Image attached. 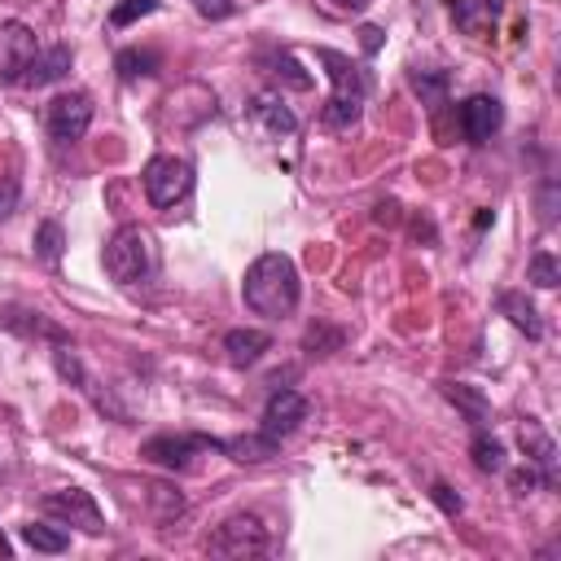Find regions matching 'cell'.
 I'll return each instance as SVG.
<instances>
[{
  "label": "cell",
  "instance_id": "1",
  "mask_svg": "<svg viewBox=\"0 0 561 561\" xmlns=\"http://www.w3.org/2000/svg\"><path fill=\"white\" fill-rule=\"evenodd\" d=\"M241 298L254 316L263 320H285L294 307H298V267L289 254H259L250 267H245V280H241Z\"/></svg>",
  "mask_w": 561,
  "mask_h": 561
},
{
  "label": "cell",
  "instance_id": "2",
  "mask_svg": "<svg viewBox=\"0 0 561 561\" xmlns=\"http://www.w3.org/2000/svg\"><path fill=\"white\" fill-rule=\"evenodd\" d=\"M316 61L324 66V75H329V83H333L320 123H324L329 131H346V127L359 118L364 96H368V88H373V83H368V70H364L359 61H351L346 53H333V48H320Z\"/></svg>",
  "mask_w": 561,
  "mask_h": 561
},
{
  "label": "cell",
  "instance_id": "3",
  "mask_svg": "<svg viewBox=\"0 0 561 561\" xmlns=\"http://www.w3.org/2000/svg\"><path fill=\"white\" fill-rule=\"evenodd\" d=\"M105 272L114 285L131 289V285H145L158 267V250H153V232L140 228V224H123L110 241H105Z\"/></svg>",
  "mask_w": 561,
  "mask_h": 561
},
{
  "label": "cell",
  "instance_id": "4",
  "mask_svg": "<svg viewBox=\"0 0 561 561\" xmlns=\"http://www.w3.org/2000/svg\"><path fill=\"white\" fill-rule=\"evenodd\" d=\"M140 180H145V197L153 206H175L193 188V167L184 158H175V153H158V158L145 162Z\"/></svg>",
  "mask_w": 561,
  "mask_h": 561
},
{
  "label": "cell",
  "instance_id": "5",
  "mask_svg": "<svg viewBox=\"0 0 561 561\" xmlns=\"http://www.w3.org/2000/svg\"><path fill=\"white\" fill-rule=\"evenodd\" d=\"M206 552L210 557H259L267 552V526L250 513H237L215 526V535L206 539Z\"/></svg>",
  "mask_w": 561,
  "mask_h": 561
},
{
  "label": "cell",
  "instance_id": "6",
  "mask_svg": "<svg viewBox=\"0 0 561 561\" xmlns=\"http://www.w3.org/2000/svg\"><path fill=\"white\" fill-rule=\"evenodd\" d=\"M202 451H219V438L210 434H153L140 443V460L162 465V469H188L193 456Z\"/></svg>",
  "mask_w": 561,
  "mask_h": 561
},
{
  "label": "cell",
  "instance_id": "7",
  "mask_svg": "<svg viewBox=\"0 0 561 561\" xmlns=\"http://www.w3.org/2000/svg\"><path fill=\"white\" fill-rule=\"evenodd\" d=\"M44 123H48V136L57 145L83 140V131L92 127V96L88 92H57L44 110Z\"/></svg>",
  "mask_w": 561,
  "mask_h": 561
},
{
  "label": "cell",
  "instance_id": "8",
  "mask_svg": "<svg viewBox=\"0 0 561 561\" xmlns=\"http://www.w3.org/2000/svg\"><path fill=\"white\" fill-rule=\"evenodd\" d=\"M39 508L48 513V517H57L61 526H79V530H88V535H101V508H96V500L83 491V486H66V491H48L44 500H39Z\"/></svg>",
  "mask_w": 561,
  "mask_h": 561
},
{
  "label": "cell",
  "instance_id": "9",
  "mask_svg": "<svg viewBox=\"0 0 561 561\" xmlns=\"http://www.w3.org/2000/svg\"><path fill=\"white\" fill-rule=\"evenodd\" d=\"M35 53H39L35 31L26 22H4L0 26V83H22Z\"/></svg>",
  "mask_w": 561,
  "mask_h": 561
},
{
  "label": "cell",
  "instance_id": "10",
  "mask_svg": "<svg viewBox=\"0 0 561 561\" xmlns=\"http://www.w3.org/2000/svg\"><path fill=\"white\" fill-rule=\"evenodd\" d=\"M500 123H504V105H500V96H491V92H473V96L460 101V136H465L469 145H486V140L500 131Z\"/></svg>",
  "mask_w": 561,
  "mask_h": 561
},
{
  "label": "cell",
  "instance_id": "11",
  "mask_svg": "<svg viewBox=\"0 0 561 561\" xmlns=\"http://www.w3.org/2000/svg\"><path fill=\"white\" fill-rule=\"evenodd\" d=\"M307 421V399L298 394V390H285V386H276L272 394H267V403H263V434H272V438H289L298 425Z\"/></svg>",
  "mask_w": 561,
  "mask_h": 561
},
{
  "label": "cell",
  "instance_id": "12",
  "mask_svg": "<svg viewBox=\"0 0 561 561\" xmlns=\"http://www.w3.org/2000/svg\"><path fill=\"white\" fill-rule=\"evenodd\" d=\"M53 368H57V377H61V381H70L79 394H88V399H92L101 412H114V416H123V412H118V408H114V403H110V399L96 390V381L88 377V368H83V359L70 351V342H57V351H53Z\"/></svg>",
  "mask_w": 561,
  "mask_h": 561
},
{
  "label": "cell",
  "instance_id": "13",
  "mask_svg": "<svg viewBox=\"0 0 561 561\" xmlns=\"http://www.w3.org/2000/svg\"><path fill=\"white\" fill-rule=\"evenodd\" d=\"M517 438H522L526 460H530L548 482H557V443H552V434H548L535 416H526V421H522V430H517Z\"/></svg>",
  "mask_w": 561,
  "mask_h": 561
},
{
  "label": "cell",
  "instance_id": "14",
  "mask_svg": "<svg viewBox=\"0 0 561 561\" xmlns=\"http://www.w3.org/2000/svg\"><path fill=\"white\" fill-rule=\"evenodd\" d=\"M447 9H451L456 26H460L465 35L482 39V35H486V31L500 22V13H504V0H447Z\"/></svg>",
  "mask_w": 561,
  "mask_h": 561
},
{
  "label": "cell",
  "instance_id": "15",
  "mask_svg": "<svg viewBox=\"0 0 561 561\" xmlns=\"http://www.w3.org/2000/svg\"><path fill=\"white\" fill-rule=\"evenodd\" d=\"M250 118H254L267 136H294V131H298L294 110H289L276 92H259V96H250Z\"/></svg>",
  "mask_w": 561,
  "mask_h": 561
},
{
  "label": "cell",
  "instance_id": "16",
  "mask_svg": "<svg viewBox=\"0 0 561 561\" xmlns=\"http://www.w3.org/2000/svg\"><path fill=\"white\" fill-rule=\"evenodd\" d=\"M219 451H224L228 460H237V465H263V460H272V456L280 451V438H272V434L254 430V434L219 438Z\"/></svg>",
  "mask_w": 561,
  "mask_h": 561
},
{
  "label": "cell",
  "instance_id": "17",
  "mask_svg": "<svg viewBox=\"0 0 561 561\" xmlns=\"http://www.w3.org/2000/svg\"><path fill=\"white\" fill-rule=\"evenodd\" d=\"M224 351H228V364L232 368H254L267 351H272V337L263 329H232L224 337Z\"/></svg>",
  "mask_w": 561,
  "mask_h": 561
},
{
  "label": "cell",
  "instance_id": "18",
  "mask_svg": "<svg viewBox=\"0 0 561 561\" xmlns=\"http://www.w3.org/2000/svg\"><path fill=\"white\" fill-rule=\"evenodd\" d=\"M70 61H75V53H70L66 44L39 48V53H35V61H31V70L22 75V83H26V88H48V83H57V79L70 70Z\"/></svg>",
  "mask_w": 561,
  "mask_h": 561
},
{
  "label": "cell",
  "instance_id": "19",
  "mask_svg": "<svg viewBox=\"0 0 561 561\" xmlns=\"http://www.w3.org/2000/svg\"><path fill=\"white\" fill-rule=\"evenodd\" d=\"M500 311H504L526 337H543V320H539V311H535V302H530L526 294L504 289V294H500Z\"/></svg>",
  "mask_w": 561,
  "mask_h": 561
},
{
  "label": "cell",
  "instance_id": "20",
  "mask_svg": "<svg viewBox=\"0 0 561 561\" xmlns=\"http://www.w3.org/2000/svg\"><path fill=\"white\" fill-rule=\"evenodd\" d=\"M13 333H22V337H48V342H70L66 337V329L61 324H53V320H44L39 311H4L0 316Z\"/></svg>",
  "mask_w": 561,
  "mask_h": 561
},
{
  "label": "cell",
  "instance_id": "21",
  "mask_svg": "<svg viewBox=\"0 0 561 561\" xmlns=\"http://www.w3.org/2000/svg\"><path fill=\"white\" fill-rule=\"evenodd\" d=\"M408 83H412V92L421 96V105H425L430 114H434L438 105H447V88H451L447 70H412Z\"/></svg>",
  "mask_w": 561,
  "mask_h": 561
},
{
  "label": "cell",
  "instance_id": "22",
  "mask_svg": "<svg viewBox=\"0 0 561 561\" xmlns=\"http://www.w3.org/2000/svg\"><path fill=\"white\" fill-rule=\"evenodd\" d=\"M443 394L465 412V421L469 425H482L486 421V412H491V403H486V394L478 390V386H465V381H443Z\"/></svg>",
  "mask_w": 561,
  "mask_h": 561
},
{
  "label": "cell",
  "instance_id": "23",
  "mask_svg": "<svg viewBox=\"0 0 561 561\" xmlns=\"http://www.w3.org/2000/svg\"><path fill=\"white\" fill-rule=\"evenodd\" d=\"M18 535H22V543L35 548V552H66V548H70V535H66L61 526H48V522H26Z\"/></svg>",
  "mask_w": 561,
  "mask_h": 561
},
{
  "label": "cell",
  "instance_id": "24",
  "mask_svg": "<svg viewBox=\"0 0 561 561\" xmlns=\"http://www.w3.org/2000/svg\"><path fill=\"white\" fill-rule=\"evenodd\" d=\"M31 245H35V259H39V263L57 267V263H61V250H66V232H61V224H57V219H44V224L35 228Z\"/></svg>",
  "mask_w": 561,
  "mask_h": 561
},
{
  "label": "cell",
  "instance_id": "25",
  "mask_svg": "<svg viewBox=\"0 0 561 561\" xmlns=\"http://www.w3.org/2000/svg\"><path fill=\"white\" fill-rule=\"evenodd\" d=\"M114 70H118V79H149L153 70H158V53L153 48H123L118 57H114Z\"/></svg>",
  "mask_w": 561,
  "mask_h": 561
},
{
  "label": "cell",
  "instance_id": "26",
  "mask_svg": "<svg viewBox=\"0 0 561 561\" xmlns=\"http://www.w3.org/2000/svg\"><path fill=\"white\" fill-rule=\"evenodd\" d=\"M263 66H267V75H272L276 83H285V88H294V92H307V88H311V75L298 66L294 53H276V57H267Z\"/></svg>",
  "mask_w": 561,
  "mask_h": 561
},
{
  "label": "cell",
  "instance_id": "27",
  "mask_svg": "<svg viewBox=\"0 0 561 561\" xmlns=\"http://www.w3.org/2000/svg\"><path fill=\"white\" fill-rule=\"evenodd\" d=\"M469 451H473V465L482 469V473H504V443L495 438V434H486V430H478L473 434V443H469Z\"/></svg>",
  "mask_w": 561,
  "mask_h": 561
},
{
  "label": "cell",
  "instance_id": "28",
  "mask_svg": "<svg viewBox=\"0 0 561 561\" xmlns=\"http://www.w3.org/2000/svg\"><path fill=\"white\" fill-rule=\"evenodd\" d=\"M145 500L153 508V522H175L184 513V495L175 486H167V482H149L145 486Z\"/></svg>",
  "mask_w": 561,
  "mask_h": 561
},
{
  "label": "cell",
  "instance_id": "29",
  "mask_svg": "<svg viewBox=\"0 0 561 561\" xmlns=\"http://www.w3.org/2000/svg\"><path fill=\"white\" fill-rule=\"evenodd\" d=\"M342 342H346V333H342V329L311 324V329H307V337H302V351H307V355H333V351H342Z\"/></svg>",
  "mask_w": 561,
  "mask_h": 561
},
{
  "label": "cell",
  "instance_id": "30",
  "mask_svg": "<svg viewBox=\"0 0 561 561\" xmlns=\"http://www.w3.org/2000/svg\"><path fill=\"white\" fill-rule=\"evenodd\" d=\"M158 9H162L158 0H114V9H110V26H131V22H140V18L158 13Z\"/></svg>",
  "mask_w": 561,
  "mask_h": 561
},
{
  "label": "cell",
  "instance_id": "31",
  "mask_svg": "<svg viewBox=\"0 0 561 561\" xmlns=\"http://www.w3.org/2000/svg\"><path fill=\"white\" fill-rule=\"evenodd\" d=\"M530 285H539V289H552L557 280H561V267H557V259L548 254V250H539L535 259H530V276H526Z\"/></svg>",
  "mask_w": 561,
  "mask_h": 561
},
{
  "label": "cell",
  "instance_id": "32",
  "mask_svg": "<svg viewBox=\"0 0 561 561\" xmlns=\"http://www.w3.org/2000/svg\"><path fill=\"white\" fill-rule=\"evenodd\" d=\"M508 482H513V491H517V495H530V491H539V486H552V482H548L530 460H526V469H517Z\"/></svg>",
  "mask_w": 561,
  "mask_h": 561
},
{
  "label": "cell",
  "instance_id": "33",
  "mask_svg": "<svg viewBox=\"0 0 561 561\" xmlns=\"http://www.w3.org/2000/svg\"><path fill=\"white\" fill-rule=\"evenodd\" d=\"M430 500H434V504H438L447 517H456V513L465 508V500H460V495H456L447 482H434V486H430Z\"/></svg>",
  "mask_w": 561,
  "mask_h": 561
},
{
  "label": "cell",
  "instance_id": "34",
  "mask_svg": "<svg viewBox=\"0 0 561 561\" xmlns=\"http://www.w3.org/2000/svg\"><path fill=\"white\" fill-rule=\"evenodd\" d=\"M232 9H237L232 0H197V13H202V18H228Z\"/></svg>",
  "mask_w": 561,
  "mask_h": 561
},
{
  "label": "cell",
  "instance_id": "35",
  "mask_svg": "<svg viewBox=\"0 0 561 561\" xmlns=\"http://www.w3.org/2000/svg\"><path fill=\"white\" fill-rule=\"evenodd\" d=\"M381 35H386L381 26H364V31H359V44H364V53H368V57L381 48Z\"/></svg>",
  "mask_w": 561,
  "mask_h": 561
},
{
  "label": "cell",
  "instance_id": "36",
  "mask_svg": "<svg viewBox=\"0 0 561 561\" xmlns=\"http://www.w3.org/2000/svg\"><path fill=\"white\" fill-rule=\"evenodd\" d=\"M329 4H333V9H342V13H359L368 0H329Z\"/></svg>",
  "mask_w": 561,
  "mask_h": 561
},
{
  "label": "cell",
  "instance_id": "37",
  "mask_svg": "<svg viewBox=\"0 0 561 561\" xmlns=\"http://www.w3.org/2000/svg\"><path fill=\"white\" fill-rule=\"evenodd\" d=\"M13 197H18V184H9V188H4V197H0V215H9V206H13Z\"/></svg>",
  "mask_w": 561,
  "mask_h": 561
},
{
  "label": "cell",
  "instance_id": "38",
  "mask_svg": "<svg viewBox=\"0 0 561 561\" xmlns=\"http://www.w3.org/2000/svg\"><path fill=\"white\" fill-rule=\"evenodd\" d=\"M0 552H9V543H4V535H0Z\"/></svg>",
  "mask_w": 561,
  "mask_h": 561
}]
</instances>
